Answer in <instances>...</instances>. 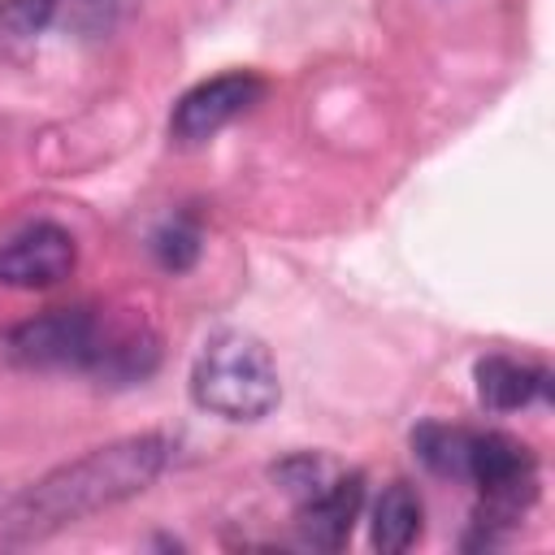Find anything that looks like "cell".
<instances>
[{
	"label": "cell",
	"mask_w": 555,
	"mask_h": 555,
	"mask_svg": "<svg viewBox=\"0 0 555 555\" xmlns=\"http://www.w3.org/2000/svg\"><path fill=\"white\" fill-rule=\"evenodd\" d=\"M199 225L195 221H186V217H173V221H165L156 234H152V256H156V264L160 269H169V273H186L195 260H199Z\"/></svg>",
	"instance_id": "10"
},
{
	"label": "cell",
	"mask_w": 555,
	"mask_h": 555,
	"mask_svg": "<svg viewBox=\"0 0 555 555\" xmlns=\"http://www.w3.org/2000/svg\"><path fill=\"white\" fill-rule=\"evenodd\" d=\"M273 477L282 481L286 494H295L304 503V499H312L317 490H325L334 481V468L325 460H317V455H291V460H282L273 468Z\"/></svg>",
	"instance_id": "12"
},
{
	"label": "cell",
	"mask_w": 555,
	"mask_h": 555,
	"mask_svg": "<svg viewBox=\"0 0 555 555\" xmlns=\"http://www.w3.org/2000/svg\"><path fill=\"white\" fill-rule=\"evenodd\" d=\"M165 460H169V442L160 434H130L108 447H95L82 460H69L22 490L0 512V542L4 546L43 542L56 529L78 525L82 516L126 503L160 477Z\"/></svg>",
	"instance_id": "1"
},
{
	"label": "cell",
	"mask_w": 555,
	"mask_h": 555,
	"mask_svg": "<svg viewBox=\"0 0 555 555\" xmlns=\"http://www.w3.org/2000/svg\"><path fill=\"white\" fill-rule=\"evenodd\" d=\"M65 0H0V35L4 39H35L52 26Z\"/></svg>",
	"instance_id": "11"
},
{
	"label": "cell",
	"mask_w": 555,
	"mask_h": 555,
	"mask_svg": "<svg viewBox=\"0 0 555 555\" xmlns=\"http://www.w3.org/2000/svg\"><path fill=\"white\" fill-rule=\"evenodd\" d=\"M473 377H477V403L486 412H520L551 390V373L542 364H525L512 356H481Z\"/></svg>",
	"instance_id": "7"
},
{
	"label": "cell",
	"mask_w": 555,
	"mask_h": 555,
	"mask_svg": "<svg viewBox=\"0 0 555 555\" xmlns=\"http://www.w3.org/2000/svg\"><path fill=\"white\" fill-rule=\"evenodd\" d=\"M421 520H425V507H421V494L408 486V481H390L382 490V499L373 503V525H369V538L382 555H399L408 551L416 538H421Z\"/></svg>",
	"instance_id": "8"
},
{
	"label": "cell",
	"mask_w": 555,
	"mask_h": 555,
	"mask_svg": "<svg viewBox=\"0 0 555 555\" xmlns=\"http://www.w3.org/2000/svg\"><path fill=\"white\" fill-rule=\"evenodd\" d=\"M412 451L421 455V464L438 477H455L464 481V451H468V429L460 425H421L412 434Z\"/></svg>",
	"instance_id": "9"
},
{
	"label": "cell",
	"mask_w": 555,
	"mask_h": 555,
	"mask_svg": "<svg viewBox=\"0 0 555 555\" xmlns=\"http://www.w3.org/2000/svg\"><path fill=\"white\" fill-rule=\"evenodd\" d=\"M78 264V243L69 230L56 221H35L22 225L17 234L0 238V282L17 291H43L56 286L74 273Z\"/></svg>",
	"instance_id": "5"
},
{
	"label": "cell",
	"mask_w": 555,
	"mask_h": 555,
	"mask_svg": "<svg viewBox=\"0 0 555 555\" xmlns=\"http://www.w3.org/2000/svg\"><path fill=\"white\" fill-rule=\"evenodd\" d=\"M191 399L221 421H264L282 399L269 347L243 330L212 334L191 364Z\"/></svg>",
	"instance_id": "3"
},
{
	"label": "cell",
	"mask_w": 555,
	"mask_h": 555,
	"mask_svg": "<svg viewBox=\"0 0 555 555\" xmlns=\"http://www.w3.org/2000/svg\"><path fill=\"white\" fill-rule=\"evenodd\" d=\"M0 356L22 369H74L104 382H139L156 369V338L143 325H113L100 308H52L0 338Z\"/></svg>",
	"instance_id": "2"
},
{
	"label": "cell",
	"mask_w": 555,
	"mask_h": 555,
	"mask_svg": "<svg viewBox=\"0 0 555 555\" xmlns=\"http://www.w3.org/2000/svg\"><path fill=\"white\" fill-rule=\"evenodd\" d=\"M360 507H364V477L343 473L325 490H317L312 499L299 503V538L317 551H338L351 538Z\"/></svg>",
	"instance_id": "6"
},
{
	"label": "cell",
	"mask_w": 555,
	"mask_h": 555,
	"mask_svg": "<svg viewBox=\"0 0 555 555\" xmlns=\"http://www.w3.org/2000/svg\"><path fill=\"white\" fill-rule=\"evenodd\" d=\"M260 95H264V78L251 74V69H230V74L204 78L173 104L169 134L178 143H186V147L191 143H208L217 130H225L234 117H243Z\"/></svg>",
	"instance_id": "4"
}]
</instances>
